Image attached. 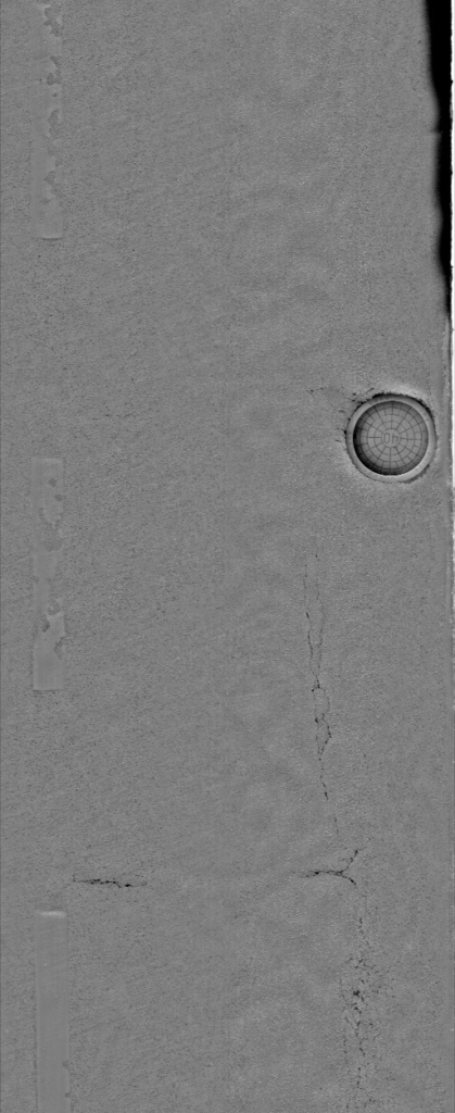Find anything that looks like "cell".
<instances>
[{"mask_svg":"<svg viewBox=\"0 0 455 1113\" xmlns=\"http://www.w3.org/2000/svg\"><path fill=\"white\" fill-rule=\"evenodd\" d=\"M432 441L426 410L401 396L368 401L355 413L349 428V447L357 465L386 480L405 479L420 471Z\"/></svg>","mask_w":455,"mask_h":1113,"instance_id":"cell-1","label":"cell"}]
</instances>
